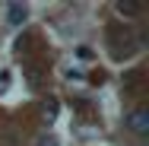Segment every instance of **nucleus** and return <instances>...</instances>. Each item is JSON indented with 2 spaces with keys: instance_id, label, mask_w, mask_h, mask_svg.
Masks as SVG:
<instances>
[{
  "instance_id": "obj_1",
  "label": "nucleus",
  "mask_w": 149,
  "mask_h": 146,
  "mask_svg": "<svg viewBox=\"0 0 149 146\" xmlns=\"http://www.w3.org/2000/svg\"><path fill=\"white\" fill-rule=\"evenodd\" d=\"M124 124H127V130H130V133L146 137V133H149V111L143 108V105H136V108H130V111L124 115Z\"/></svg>"
},
{
  "instance_id": "obj_2",
  "label": "nucleus",
  "mask_w": 149,
  "mask_h": 146,
  "mask_svg": "<svg viewBox=\"0 0 149 146\" xmlns=\"http://www.w3.org/2000/svg\"><path fill=\"white\" fill-rule=\"evenodd\" d=\"M26 16H29V10H26L22 3H10V6H6V22H10V26H22Z\"/></svg>"
},
{
  "instance_id": "obj_3",
  "label": "nucleus",
  "mask_w": 149,
  "mask_h": 146,
  "mask_svg": "<svg viewBox=\"0 0 149 146\" xmlns=\"http://www.w3.org/2000/svg\"><path fill=\"white\" fill-rule=\"evenodd\" d=\"M114 10H118L120 16H140V13H143V3H130V0H118V3H114Z\"/></svg>"
},
{
  "instance_id": "obj_4",
  "label": "nucleus",
  "mask_w": 149,
  "mask_h": 146,
  "mask_svg": "<svg viewBox=\"0 0 149 146\" xmlns=\"http://www.w3.org/2000/svg\"><path fill=\"white\" fill-rule=\"evenodd\" d=\"M38 146H57V140H54V137H41V140H38Z\"/></svg>"
}]
</instances>
